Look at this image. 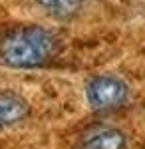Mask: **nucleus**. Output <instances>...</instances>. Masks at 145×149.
I'll return each mask as SVG.
<instances>
[{
    "instance_id": "obj_1",
    "label": "nucleus",
    "mask_w": 145,
    "mask_h": 149,
    "mask_svg": "<svg viewBox=\"0 0 145 149\" xmlns=\"http://www.w3.org/2000/svg\"><path fill=\"white\" fill-rule=\"evenodd\" d=\"M58 42L40 26H18L2 36L0 40V60L18 70L40 68L50 62L56 54Z\"/></svg>"
},
{
    "instance_id": "obj_2",
    "label": "nucleus",
    "mask_w": 145,
    "mask_h": 149,
    "mask_svg": "<svg viewBox=\"0 0 145 149\" xmlns=\"http://www.w3.org/2000/svg\"><path fill=\"white\" fill-rule=\"evenodd\" d=\"M129 90L115 76H98L86 86V100L96 111H112L127 102Z\"/></svg>"
},
{
    "instance_id": "obj_3",
    "label": "nucleus",
    "mask_w": 145,
    "mask_h": 149,
    "mask_svg": "<svg viewBox=\"0 0 145 149\" xmlns=\"http://www.w3.org/2000/svg\"><path fill=\"white\" fill-rule=\"evenodd\" d=\"M82 149H125L127 139L115 127H93L82 135Z\"/></svg>"
},
{
    "instance_id": "obj_4",
    "label": "nucleus",
    "mask_w": 145,
    "mask_h": 149,
    "mask_svg": "<svg viewBox=\"0 0 145 149\" xmlns=\"http://www.w3.org/2000/svg\"><path fill=\"white\" fill-rule=\"evenodd\" d=\"M28 115V103L18 95H0V131L20 123Z\"/></svg>"
},
{
    "instance_id": "obj_5",
    "label": "nucleus",
    "mask_w": 145,
    "mask_h": 149,
    "mask_svg": "<svg viewBox=\"0 0 145 149\" xmlns=\"http://www.w3.org/2000/svg\"><path fill=\"white\" fill-rule=\"evenodd\" d=\"M88 0H38V6L52 18L66 20L76 16Z\"/></svg>"
}]
</instances>
